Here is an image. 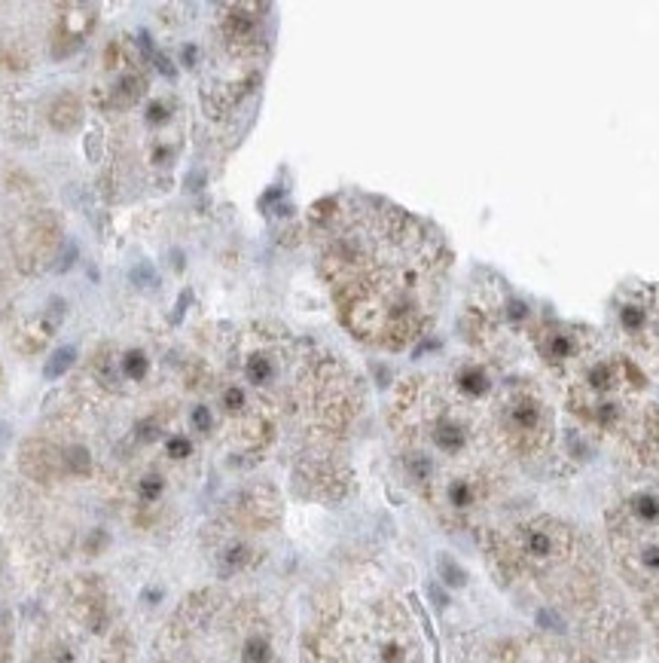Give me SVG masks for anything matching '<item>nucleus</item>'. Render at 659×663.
I'll use <instances>...</instances> for the list:
<instances>
[{"instance_id": "1", "label": "nucleus", "mask_w": 659, "mask_h": 663, "mask_svg": "<svg viewBox=\"0 0 659 663\" xmlns=\"http://www.w3.org/2000/svg\"><path fill=\"white\" fill-rule=\"evenodd\" d=\"M311 221L321 236V275L345 327L391 351L421 340L449 269L437 232L375 199H327Z\"/></svg>"}, {"instance_id": "2", "label": "nucleus", "mask_w": 659, "mask_h": 663, "mask_svg": "<svg viewBox=\"0 0 659 663\" xmlns=\"http://www.w3.org/2000/svg\"><path fill=\"white\" fill-rule=\"evenodd\" d=\"M558 382L571 416L589 431L616 437L638 458L659 453V404L650 398V379L632 355L592 334Z\"/></svg>"}, {"instance_id": "3", "label": "nucleus", "mask_w": 659, "mask_h": 663, "mask_svg": "<svg viewBox=\"0 0 659 663\" xmlns=\"http://www.w3.org/2000/svg\"><path fill=\"white\" fill-rule=\"evenodd\" d=\"M492 434L516 456H541L552 440V407L528 376H498L485 398Z\"/></svg>"}, {"instance_id": "4", "label": "nucleus", "mask_w": 659, "mask_h": 663, "mask_svg": "<svg viewBox=\"0 0 659 663\" xmlns=\"http://www.w3.org/2000/svg\"><path fill=\"white\" fill-rule=\"evenodd\" d=\"M83 119V104L74 92H61L59 98L49 108V123H52L55 132H74Z\"/></svg>"}, {"instance_id": "5", "label": "nucleus", "mask_w": 659, "mask_h": 663, "mask_svg": "<svg viewBox=\"0 0 659 663\" xmlns=\"http://www.w3.org/2000/svg\"><path fill=\"white\" fill-rule=\"evenodd\" d=\"M144 92H147V80H144V76H138V74H132V76H125V80L119 83L116 89H113V104H119V108H129V104L138 101Z\"/></svg>"}, {"instance_id": "6", "label": "nucleus", "mask_w": 659, "mask_h": 663, "mask_svg": "<svg viewBox=\"0 0 659 663\" xmlns=\"http://www.w3.org/2000/svg\"><path fill=\"white\" fill-rule=\"evenodd\" d=\"M61 462H65V468L70 471V474L86 477L89 471H92V456H89V449H83V447L65 449V453H61Z\"/></svg>"}, {"instance_id": "7", "label": "nucleus", "mask_w": 659, "mask_h": 663, "mask_svg": "<svg viewBox=\"0 0 659 663\" xmlns=\"http://www.w3.org/2000/svg\"><path fill=\"white\" fill-rule=\"evenodd\" d=\"M74 358H76V351L70 349V345H65V349H59V351H55V355L46 361V367H43V376H46V379H59L61 373H67V367L74 364Z\"/></svg>"}, {"instance_id": "8", "label": "nucleus", "mask_w": 659, "mask_h": 663, "mask_svg": "<svg viewBox=\"0 0 659 663\" xmlns=\"http://www.w3.org/2000/svg\"><path fill=\"white\" fill-rule=\"evenodd\" d=\"M123 367H125V376H129V379H140V376L147 373L144 351H129V355L123 358Z\"/></svg>"}, {"instance_id": "9", "label": "nucleus", "mask_w": 659, "mask_h": 663, "mask_svg": "<svg viewBox=\"0 0 659 663\" xmlns=\"http://www.w3.org/2000/svg\"><path fill=\"white\" fill-rule=\"evenodd\" d=\"M165 449H168L171 458H187L189 453H193V443H189V437H168Z\"/></svg>"}, {"instance_id": "10", "label": "nucleus", "mask_w": 659, "mask_h": 663, "mask_svg": "<svg viewBox=\"0 0 659 663\" xmlns=\"http://www.w3.org/2000/svg\"><path fill=\"white\" fill-rule=\"evenodd\" d=\"M162 477H147V480H140V498H147V502H153L156 496L162 492Z\"/></svg>"}, {"instance_id": "11", "label": "nucleus", "mask_w": 659, "mask_h": 663, "mask_svg": "<svg viewBox=\"0 0 659 663\" xmlns=\"http://www.w3.org/2000/svg\"><path fill=\"white\" fill-rule=\"evenodd\" d=\"M86 156L92 159V162H98L101 159V132H89V138H86Z\"/></svg>"}, {"instance_id": "12", "label": "nucleus", "mask_w": 659, "mask_h": 663, "mask_svg": "<svg viewBox=\"0 0 659 663\" xmlns=\"http://www.w3.org/2000/svg\"><path fill=\"white\" fill-rule=\"evenodd\" d=\"M132 281H134V285H140V281H147V285H156V272H153V266H150V263L134 266V269H132Z\"/></svg>"}, {"instance_id": "13", "label": "nucleus", "mask_w": 659, "mask_h": 663, "mask_svg": "<svg viewBox=\"0 0 659 663\" xmlns=\"http://www.w3.org/2000/svg\"><path fill=\"white\" fill-rule=\"evenodd\" d=\"M10 660V636H6V630L0 626V663Z\"/></svg>"}, {"instance_id": "14", "label": "nucleus", "mask_w": 659, "mask_h": 663, "mask_svg": "<svg viewBox=\"0 0 659 663\" xmlns=\"http://www.w3.org/2000/svg\"><path fill=\"white\" fill-rule=\"evenodd\" d=\"M165 116H168L165 104H153V108H150V116H147V119H150V123H162Z\"/></svg>"}, {"instance_id": "15", "label": "nucleus", "mask_w": 659, "mask_h": 663, "mask_svg": "<svg viewBox=\"0 0 659 663\" xmlns=\"http://www.w3.org/2000/svg\"><path fill=\"white\" fill-rule=\"evenodd\" d=\"M443 572H446V575H449V581H452V584H458V581H461V572H458V569H455V566H452V562H449V560H443Z\"/></svg>"}]
</instances>
